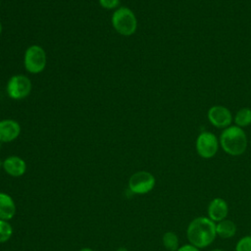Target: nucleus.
<instances>
[{"instance_id": "f257e3e1", "label": "nucleus", "mask_w": 251, "mask_h": 251, "mask_svg": "<svg viewBox=\"0 0 251 251\" xmlns=\"http://www.w3.org/2000/svg\"><path fill=\"white\" fill-rule=\"evenodd\" d=\"M186 236L190 244L197 248L209 246L216 238V224L208 217H197L193 219L186 229Z\"/></svg>"}, {"instance_id": "f03ea898", "label": "nucleus", "mask_w": 251, "mask_h": 251, "mask_svg": "<svg viewBox=\"0 0 251 251\" xmlns=\"http://www.w3.org/2000/svg\"><path fill=\"white\" fill-rule=\"evenodd\" d=\"M220 146L230 156H240L247 148V136L243 128L237 126H229L223 129L220 135Z\"/></svg>"}, {"instance_id": "7ed1b4c3", "label": "nucleus", "mask_w": 251, "mask_h": 251, "mask_svg": "<svg viewBox=\"0 0 251 251\" xmlns=\"http://www.w3.org/2000/svg\"><path fill=\"white\" fill-rule=\"evenodd\" d=\"M111 23L114 29L121 35L130 36L137 28V19L135 14L127 7H119L114 11L111 17Z\"/></svg>"}, {"instance_id": "20e7f679", "label": "nucleus", "mask_w": 251, "mask_h": 251, "mask_svg": "<svg viewBox=\"0 0 251 251\" xmlns=\"http://www.w3.org/2000/svg\"><path fill=\"white\" fill-rule=\"evenodd\" d=\"M47 64L45 50L36 44L28 46L24 54V67L29 74H39L43 72Z\"/></svg>"}, {"instance_id": "39448f33", "label": "nucleus", "mask_w": 251, "mask_h": 251, "mask_svg": "<svg viewBox=\"0 0 251 251\" xmlns=\"http://www.w3.org/2000/svg\"><path fill=\"white\" fill-rule=\"evenodd\" d=\"M32 84L29 77L25 75H14L7 81L6 91L13 100H23L31 92Z\"/></svg>"}, {"instance_id": "423d86ee", "label": "nucleus", "mask_w": 251, "mask_h": 251, "mask_svg": "<svg viewBox=\"0 0 251 251\" xmlns=\"http://www.w3.org/2000/svg\"><path fill=\"white\" fill-rule=\"evenodd\" d=\"M156 184L155 176L147 171L133 173L128 179L127 187L133 194H146L150 192Z\"/></svg>"}, {"instance_id": "0eeeda50", "label": "nucleus", "mask_w": 251, "mask_h": 251, "mask_svg": "<svg viewBox=\"0 0 251 251\" xmlns=\"http://www.w3.org/2000/svg\"><path fill=\"white\" fill-rule=\"evenodd\" d=\"M220 140L211 131H202L196 138L195 148L198 155L203 159L213 158L219 150Z\"/></svg>"}, {"instance_id": "6e6552de", "label": "nucleus", "mask_w": 251, "mask_h": 251, "mask_svg": "<svg viewBox=\"0 0 251 251\" xmlns=\"http://www.w3.org/2000/svg\"><path fill=\"white\" fill-rule=\"evenodd\" d=\"M209 123L217 128L225 129L233 122V116L229 109L223 105H214L207 112Z\"/></svg>"}, {"instance_id": "1a4fd4ad", "label": "nucleus", "mask_w": 251, "mask_h": 251, "mask_svg": "<svg viewBox=\"0 0 251 251\" xmlns=\"http://www.w3.org/2000/svg\"><path fill=\"white\" fill-rule=\"evenodd\" d=\"M21 133L20 124L12 119L0 121V142L9 143L16 140Z\"/></svg>"}, {"instance_id": "9d476101", "label": "nucleus", "mask_w": 251, "mask_h": 251, "mask_svg": "<svg viewBox=\"0 0 251 251\" xmlns=\"http://www.w3.org/2000/svg\"><path fill=\"white\" fill-rule=\"evenodd\" d=\"M2 169L8 176L13 177H20L26 172V163L23 158L12 155L3 160Z\"/></svg>"}, {"instance_id": "9b49d317", "label": "nucleus", "mask_w": 251, "mask_h": 251, "mask_svg": "<svg viewBox=\"0 0 251 251\" xmlns=\"http://www.w3.org/2000/svg\"><path fill=\"white\" fill-rule=\"evenodd\" d=\"M228 215V205L223 198H214L208 206V218L214 223H219L226 219Z\"/></svg>"}, {"instance_id": "f8f14e48", "label": "nucleus", "mask_w": 251, "mask_h": 251, "mask_svg": "<svg viewBox=\"0 0 251 251\" xmlns=\"http://www.w3.org/2000/svg\"><path fill=\"white\" fill-rule=\"evenodd\" d=\"M16 204L14 199L5 192H0V220L10 221L16 215Z\"/></svg>"}, {"instance_id": "ddd939ff", "label": "nucleus", "mask_w": 251, "mask_h": 251, "mask_svg": "<svg viewBox=\"0 0 251 251\" xmlns=\"http://www.w3.org/2000/svg\"><path fill=\"white\" fill-rule=\"evenodd\" d=\"M216 231L222 238H230L236 233V225L231 220L225 219L216 225Z\"/></svg>"}, {"instance_id": "4468645a", "label": "nucleus", "mask_w": 251, "mask_h": 251, "mask_svg": "<svg viewBox=\"0 0 251 251\" xmlns=\"http://www.w3.org/2000/svg\"><path fill=\"white\" fill-rule=\"evenodd\" d=\"M233 122L235 126L243 128L251 125V109L248 107H243L239 109L234 117H233Z\"/></svg>"}, {"instance_id": "2eb2a0df", "label": "nucleus", "mask_w": 251, "mask_h": 251, "mask_svg": "<svg viewBox=\"0 0 251 251\" xmlns=\"http://www.w3.org/2000/svg\"><path fill=\"white\" fill-rule=\"evenodd\" d=\"M162 243L168 251H176L179 248V240L176 232L167 231L162 236Z\"/></svg>"}, {"instance_id": "dca6fc26", "label": "nucleus", "mask_w": 251, "mask_h": 251, "mask_svg": "<svg viewBox=\"0 0 251 251\" xmlns=\"http://www.w3.org/2000/svg\"><path fill=\"white\" fill-rule=\"evenodd\" d=\"M13 235V226L9 221L0 220V243H4Z\"/></svg>"}, {"instance_id": "f3484780", "label": "nucleus", "mask_w": 251, "mask_h": 251, "mask_svg": "<svg viewBox=\"0 0 251 251\" xmlns=\"http://www.w3.org/2000/svg\"><path fill=\"white\" fill-rule=\"evenodd\" d=\"M235 251H251V235L241 237L235 245Z\"/></svg>"}, {"instance_id": "a211bd4d", "label": "nucleus", "mask_w": 251, "mask_h": 251, "mask_svg": "<svg viewBox=\"0 0 251 251\" xmlns=\"http://www.w3.org/2000/svg\"><path fill=\"white\" fill-rule=\"evenodd\" d=\"M102 8L106 10H116L120 7V0H98Z\"/></svg>"}, {"instance_id": "6ab92c4d", "label": "nucleus", "mask_w": 251, "mask_h": 251, "mask_svg": "<svg viewBox=\"0 0 251 251\" xmlns=\"http://www.w3.org/2000/svg\"><path fill=\"white\" fill-rule=\"evenodd\" d=\"M176 251H200V249L189 243V244H185V245L180 246Z\"/></svg>"}, {"instance_id": "aec40b11", "label": "nucleus", "mask_w": 251, "mask_h": 251, "mask_svg": "<svg viewBox=\"0 0 251 251\" xmlns=\"http://www.w3.org/2000/svg\"><path fill=\"white\" fill-rule=\"evenodd\" d=\"M79 251H93V250L91 248H89V247H83V248L79 249Z\"/></svg>"}, {"instance_id": "412c9836", "label": "nucleus", "mask_w": 251, "mask_h": 251, "mask_svg": "<svg viewBox=\"0 0 251 251\" xmlns=\"http://www.w3.org/2000/svg\"><path fill=\"white\" fill-rule=\"evenodd\" d=\"M116 251H128V249L126 247H119Z\"/></svg>"}, {"instance_id": "4be33fe9", "label": "nucleus", "mask_w": 251, "mask_h": 251, "mask_svg": "<svg viewBox=\"0 0 251 251\" xmlns=\"http://www.w3.org/2000/svg\"><path fill=\"white\" fill-rule=\"evenodd\" d=\"M1 33H2V24L0 22V35H1Z\"/></svg>"}, {"instance_id": "5701e85b", "label": "nucleus", "mask_w": 251, "mask_h": 251, "mask_svg": "<svg viewBox=\"0 0 251 251\" xmlns=\"http://www.w3.org/2000/svg\"><path fill=\"white\" fill-rule=\"evenodd\" d=\"M211 251H225V250H223V249H213Z\"/></svg>"}, {"instance_id": "b1692460", "label": "nucleus", "mask_w": 251, "mask_h": 251, "mask_svg": "<svg viewBox=\"0 0 251 251\" xmlns=\"http://www.w3.org/2000/svg\"><path fill=\"white\" fill-rule=\"evenodd\" d=\"M2 166H3V161H2V160H0V169L2 168Z\"/></svg>"}, {"instance_id": "393cba45", "label": "nucleus", "mask_w": 251, "mask_h": 251, "mask_svg": "<svg viewBox=\"0 0 251 251\" xmlns=\"http://www.w3.org/2000/svg\"><path fill=\"white\" fill-rule=\"evenodd\" d=\"M5 251H9V250H5Z\"/></svg>"}, {"instance_id": "a878e982", "label": "nucleus", "mask_w": 251, "mask_h": 251, "mask_svg": "<svg viewBox=\"0 0 251 251\" xmlns=\"http://www.w3.org/2000/svg\"><path fill=\"white\" fill-rule=\"evenodd\" d=\"M0 3H1V0H0Z\"/></svg>"}]
</instances>
